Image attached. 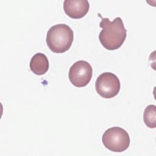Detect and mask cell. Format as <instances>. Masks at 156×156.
<instances>
[{
    "instance_id": "cell-1",
    "label": "cell",
    "mask_w": 156,
    "mask_h": 156,
    "mask_svg": "<svg viewBox=\"0 0 156 156\" xmlns=\"http://www.w3.org/2000/svg\"><path fill=\"white\" fill-rule=\"evenodd\" d=\"M99 16L101 17L100 14ZM99 26L102 30L99 34V40L104 48L113 51L122 45L127 36V30L120 17L115 18L112 21L108 18L101 17Z\"/></svg>"
},
{
    "instance_id": "cell-6",
    "label": "cell",
    "mask_w": 156,
    "mask_h": 156,
    "mask_svg": "<svg viewBox=\"0 0 156 156\" xmlns=\"http://www.w3.org/2000/svg\"><path fill=\"white\" fill-rule=\"evenodd\" d=\"M90 9L89 2L87 0H65L63 10L65 13L73 19H80L87 15Z\"/></svg>"
},
{
    "instance_id": "cell-2",
    "label": "cell",
    "mask_w": 156,
    "mask_h": 156,
    "mask_svg": "<svg viewBox=\"0 0 156 156\" xmlns=\"http://www.w3.org/2000/svg\"><path fill=\"white\" fill-rule=\"evenodd\" d=\"M73 40L74 33L71 28L66 24H57L48 30L46 41L53 52L63 53L70 48Z\"/></svg>"
},
{
    "instance_id": "cell-3",
    "label": "cell",
    "mask_w": 156,
    "mask_h": 156,
    "mask_svg": "<svg viewBox=\"0 0 156 156\" xmlns=\"http://www.w3.org/2000/svg\"><path fill=\"white\" fill-rule=\"evenodd\" d=\"M102 141L108 150L114 152H122L128 149L130 139L129 133L124 129L112 127L104 132Z\"/></svg>"
},
{
    "instance_id": "cell-8",
    "label": "cell",
    "mask_w": 156,
    "mask_h": 156,
    "mask_svg": "<svg viewBox=\"0 0 156 156\" xmlns=\"http://www.w3.org/2000/svg\"><path fill=\"white\" fill-rule=\"evenodd\" d=\"M144 124L149 128L154 129L156 127V106L149 105L144 109L143 113Z\"/></svg>"
},
{
    "instance_id": "cell-7",
    "label": "cell",
    "mask_w": 156,
    "mask_h": 156,
    "mask_svg": "<svg viewBox=\"0 0 156 156\" xmlns=\"http://www.w3.org/2000/svg\"><path fill=\"white\" fill-rule=\"evenodd\" d=\"M49 61L46 55L38 52L32 56L30 61V69L36 75L44 74L49 69Z\"/></svg>"
},
{
    "instance_id": "cell-4",
    "label": "cell",
    "mask_w": 156,
    "mask_h": 156,
    "mask_svg": "<svg viewBox=\"0 0 156 156\" xmlns=\"http://www.w3.org/2000/svg\"><path fill=\"white\" fill-rule=\"evenodd\" d=\"M121 83L119 78L113 73L105 72L101 74L95 82L96 91L101 97L110 99L119 92Z\"/></svg>"
},
{
    "instance_id": "cell-5",
    "label": "cell",
    "mask_w": 156,
    "mask_h": 156,
    "mask_svg": "<svg viewBox=\"0 0 156 156\" xmlns=\"http://www.w3.org/2000/svg\"><path fill=\"white\" fill-rule=\"evenodd\" d=\"M93 68L87 61L79 60L70 67L68 77L71 83L77 87H83L91 79Z\"/></svg>"
}]
</instances>
